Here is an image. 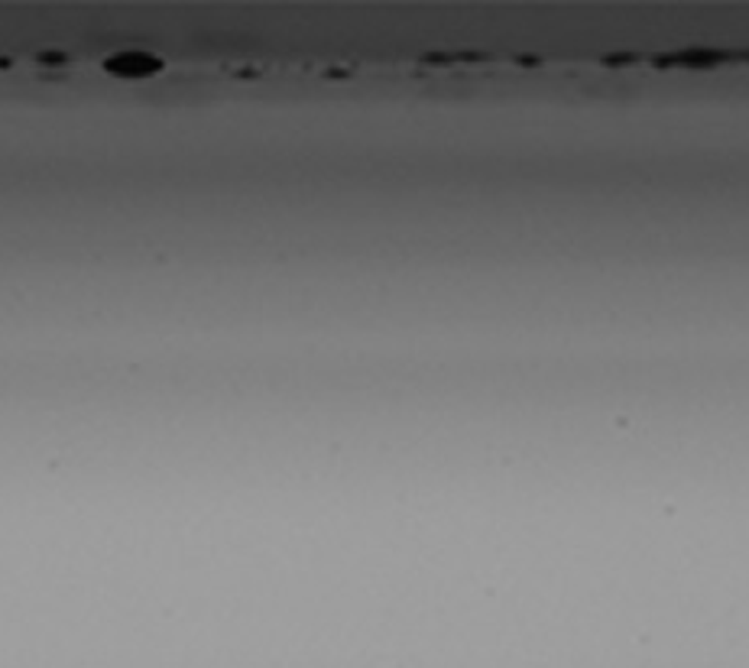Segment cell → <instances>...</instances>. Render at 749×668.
<instances>
[{
  "label": "cell",
  "mask_w": 749,
  "mask_h": 668,
  "mask_svg": "<svg viewBox=\"0 0 749 668\" xmlns=\"http://www.w3.org/2000/svg\"><path fill=\"white\" fill-rule=\"evenodd\" d=\"M162 68L160 56H150L143 49H123L104 59V72L114 78H150Z\"/></svg>",
  "instance_id": "6da1fadb"
}]
</instances>
